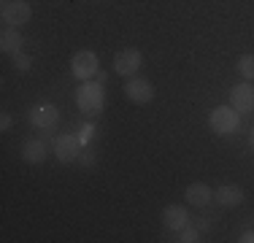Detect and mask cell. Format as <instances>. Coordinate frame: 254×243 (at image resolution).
<instances>
[{"instance_id": "obj_10", "label": "cell", "mask_w": 254, "mask_h": 243, "mask_svg": "<svg viewBox=\"0 0 254 243\" xmlns=\"http://www.w3.org/2000/svg\"><path fill=\"white\" fill-rule=\"evenodd\" d=\"M162 222H165L168 230L181 233V230L190 224V211H187L184 205H165V211H162Z\"/></svg>"}, {"instance_id": "obj_8", "label": "cell", "mask_w": 254, "mask_h": 243, "mask_svg": "<svg viewBox=\"0 0 254 243\" xmlns=\"http://www.w3.org/2000/svg\"><path fill=\"white\" fill-rule=\"evenodd\" d=\"M60 122V111L52 103H38V106L30 108V124L38 127V130H52Z\"/></svg>"}, {"instance_id": "obj_3", "label": "cell", "mask_w": 254, "mask_h": 243, "mask_svg": "<svg viewBox=\"0 0 254 243\" xmlns=\"http://www.w3.org/2000/svg\"><path fill=\"white\" fill-rule=\"evenodd\" d=\"M143 65V52L141 49H119L117 54H114V73L117 76H135L138 70H141Z\"/></svg>"}, {"instance_id": "obj_5", "label": "cell", "mask_w": 254, "mask_h": 243, "mask_svg": "<svg viewBox=\"0 0 254 243\" xmlns=\"http://www.w3.org/2000/svg\"><path fill=\"white\" fill-rule=\"evenodd\" d=\"M70 73L78 78V81H89L92 76H98V54L89 52V49H81L70 57Z\"/></svg>"}, {"instance_id": "obj_4", "label": "cell", "mask_w": 254, "mask_h": 243, "mask_svg": "<svg viewBox=\"0 0 254 243\" xmlns=\"http://www.w3.org/2000/svg\"><path fill=\"white\" fill-rule=\"evenodd\" d=\"M30 16H33V8H30L27 0H5L3 8H0V19L8 27H22L30 22Z\"/></svg>"}, {"instance_id": "obj_17", "label": "cell", "mask_w": 254, "mask_h": 243, "mask_svg": "<svg viewBox=\"0 0 254 243\" xmlns=\"http://www.w3.org/2000/svg\"><path fill=\"white\" fill-rule=\"evenodd\" d=\"M179 241H181V243H197V241H200V233H197L195 227H190V224H187V227L181 230Z\"/></svg>"}, {"instance_id": "obj_9", "label": "cell", "mask_w": 254, "mask_h": 243, "mask_svg": "<svg viewBox=\"0 0 254 243\" xmlns=\"http://www.w3.org/2000/svg\"><path fill=\"white\" fill-rule=\"evenodd\" d=\"M230 103L238 114L254 111V87L252 84H235L233 92H230Z\"/></svg>"}, {"instance_id": "obj_14", "label": "cell", "mask_w": 254, "mask_h": 243, "mask_svg": "<svg viewBox=\"0 0 254 243\" xmlns=\"http://www.w3.org/2000/svg\"><path fill=\"white\" fill-rule=\"evenodd\" d=\"M22 160L30 162V165H41L46 160V143L38 141V138H30V141L22 146Z\"/></svg>"}, {"instance_id": "obj_16", "label": "cell", "mask_w": 254, "mask_h": 243, "mask_svg": "<svg viewBox=\"0 0 254 243\" xmlns=\"http://www.w3.org/2000/svg\"><path fill=\"white\" fill-rule=\"evenodd\" d=\"M30 68H33V57L25 52H16L14 54V70H19V73H27Z\"/></svg>"}, {"instance_id": "obj_21", "label": "cell", "mask_w": 254, "mask_h": 243, "mask_svg": "<svg viewBox=\"0 0 254 243\" xmlns=\"http://www.w3.org/2000/svg\"><path fill=\"white\" fill-rule=\"evenodd\" d=\"M249 146L254 149V127H252V132H249Z\"/></svg>"}, {"instance_id": "obj_15", "label": "cell", "mask_w": 254, "mask_h": 243, "mask_svg": "<svg viewBox=\"0 0 254 243\" xmlns=\"http://www.w3.org/2000/svg\"><path fill=\"white\" fill-rule=\"evenodd\" d=\"M235 68H238V73L246 78V81H254V54H241Z\"/></svg>"}, {"instance_id": "obj_11", "label": "cell", "mask_w": 254, "mask_h": 243, "mask_svg": "<svg viewBox=\"0 0 254 243\" xmlns=\"http://www.w3.org/2000/svg\"><path fill=\"white\" fill-rule=\"evenodd\" d=\"M184 197H187V203L195 205V208H205V205L211 203V197H214V192H211L208 184H203V181H195V184L187 186Z\"/></svg>"}, {"instance_id": "obj_18", "label": "cell", "mask_w": 254, "mask_h": 243, "mask_svg": "<svg viewBox=\"0 0 254 243\" xmlns=\"http://www.w3.org/2000/svg\"><path fill=\"white\" fill-rule=\"evenodd\" d=\"M11 124H14L11 114H8V111H3V114H0V130H3V132H8V130H11Z\"/></svg>"}, {"instance_id": "obj_12", "label": "cell", "mask_w": 254, "mask_h": 243, "mask_svg": "<svg viewBox=\"0 0 254 243\" xmlns=\"http://www.w3.org/2000/svg\"><path fill=\"white\" fill-rule=\"evenodd\" d=\"M214 200L219 205H225V208H235V205L244 203V189L235 186V184H225V186H219V189L214 192Z\"/></svg>"}, {"instance_id": "obj_6", "label": "cell", "mask_w": 254, "mask_h": 243, "mask_svg": "<svg viewBox=\"0 0 254 243\" xmlns=\"http://www.w3.org/2000/svg\"><path fill=\"white\" fill-rule=\"evenodd\" d=\"M81 138L76 135H60L57 141H54V157H57V162H63V165H70V162H76L78 157H81Z\"/></svg>"}, {"instance_id": "obj_1", "label": "cell", "mask_w": 254, "mask_h": 243, "mask_svg": "<svg viewBox=\"0 0 254 243\" xmlns=\"http://www.w3.org/2000/svg\"><path fill=\"white\" fill-rule=\"evenodd\" d=\"M76 106L81 108L84 117H98L106 106V89L98 81H81V87L76 89Z\"/></svg>"}, {"instance_id": "obj_19", "label": "cell", "mask_w": 254, "mask_h": 243, "mask_svg": "<svg viewBox=\"0 0 254 243\" xmlns=\"http://www.w3.org/2000/svg\"><path fill=\"white\" fill-rule=\"evenodd\" d=\"M238 241H241V243H254V230H246V233L241 235Z\"/></svg>"}, {"instance_id": "obj_20", "label": "cell", "mask_w": 254, "mask_h": 243, "mask_svg": "<svg viewBox=\"0 0 254 243\" xmlns=\"http://www.w3.org/2000/svg\"><path fill=\"white\" fill-rule=\"evenodd\" d=\"M81 162H84V165H92V154H84V151H81Z\"/></svg>"}, {"instance_id": "obj_13", "label": "cell", "mask_w": 254, "mask_h": 243, "mask_svg": "<svg viewBox=\"0 0 254 243\" xmlns=\"http://www.w3.org/2000/svg\"><path fill=\"white\" fill-rule=\"evenodd\" d=\"M22 44H25V38H22L19 27H8L5 24L3 33H0V49L5 54H16V52H22Z\"/></svg>"}, {"instance_id": "obj_7", "label": "cell", "mask_w": 254, "mask_h": 243, "mask_svg": "<svg viewBox=\"0 0 254 243\" xmlns=\"http://www.w3.org/2000/svg\"><path fill=\"white\" fill-rule=\"evenodd\" d=\"M125 95H127V100L138 103V106H146V103L154 100V84L149 78L130 76V81L125 84Z\"/></svg>"}, {"instance_id": "obj_2", "label": "cell", "mask_w": 254, "mask_h": 243, "mask_svg": "<svg viewBox=\"0 0 254 243\" xmlns=\"http://www.w3.org/2000/svg\"><path fill=\"white\" fill-rule=\"evenodd\" d=\"M208 124L216 135H235L241 127V114L233 106H216L208 117Z\"/></svg>"}]
</instances>
